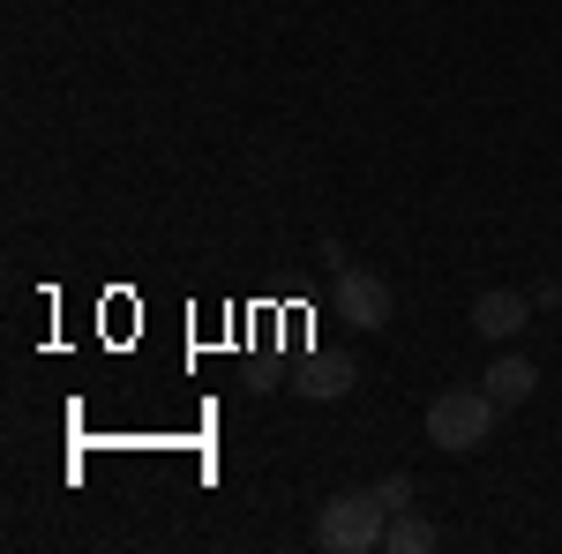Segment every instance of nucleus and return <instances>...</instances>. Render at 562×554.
Listing matches in <instances>:
<instances>
[{
  "label": "nucleus",
  "mask_w": 562,
  "mask_h": 554,
  "mask_svg": "<svg viewBox=\"0 0 562 554\" xmlns=\"http://www.w3.org/2000/svg\"><path fill=\"white\" fill-rule=\"evenodd\" d=\"M390 532V502L375 487H346V495H330L323 517H315V547L330 554H375Z\"/></svg>",
  "instance_id": "1"
},
{
  "label": "nucleus",
  "mask_w": 562,
  "mask_h": 554,
  "mask_svg": "<svg viewBox=\"0 0 562 554\" xmlns=\"http://www.w3.org/2000/svg\"><path fill=\"white\" fill-rule=\"evenodd\" d=\"M390 278H375V270H338V315H346L352 330H390Z\"/></svg>",
  "instance_id": "3"
},
{
  "label": "nucleus",
  "mask_w": 562,
  "mask_h": 554,
  "mask_svg": "<svg viewBox=\"0 0 562 554\" xmlns=\"http://www.w3.org/2000/svg\"><path fill=\"white\" fill-rule=\"evenodd\" d=\"M375 495H383L390 510H413V472H390V479H375Z\"/></svg>",
  "instance_id": "8"
},
{
  "label": "nucleus",
  "mask_w": 562,
  "mask_h": 554,
  "mask_svg": "<svg viewBox=\"0 0 562 554\" xmlns=\"http://www.w3.org/2000/svg\"><path fill=\"white\" fill-rule=\"evenodd\" d=\"M383 547H390V554H435V547H442V532H435L420 510H390Z\"/></svg>",
  "instance_id": "7"
},
{
  "label": "nucleus",
  "mask_w": 562,
  "mask_h": 554,
  "mask_svg": "<svg viewBox=\"0 0 562 554\" xmlns=\"http://www.w3.org/2000/svg\"><path fill=\"white\" fill-rule=\"evenodd\" d=\"M532 323V293H510V285H495V293H480L473 299V330L487 344H510Z\"/></svg>",
  "instance_id": "4"
},
{
  "label": "nucleus",
  "mask_w": 562,
  "mask_h": 554,
  "mask_svg": "<svg viewBox=\"0 0 562 554\" xmlns=\"http://www.w3.org/2000/svg\"><path fill=\"white\" fill-rule=\"evenodd\" d=\"M495 420H503V405H495L487 389L458 383V389H442V397L428 405V442L442 450V457H473L480 442L495 434Z\"/></svg>",
  "instance_id": "2"
},
{
  "label": "nucleus",
  "mask_w": 562,
  "mask_h": 554,
  "mask_svg": "<svg viewBox=\"0 0 562 554\" xmlns=\"http://www.w3.org/2000/svg\"><path fill=\"white\" fill-rule=\"evenodd\" d=\"M480 389H487V397H495V405H503V412H518L525 397H532V389H540V368H532V360H525V352H503V360H495V368H487V375H480Z\"/></svg>",
  "instance_id": "5"
},
{
  "label": "nucleus",
  "mask_w": 562,
  "mask_h": 554,
  "mask_svg": "<svg viewBox=\"0 0 562 554\" xmlns=\"http://www.w3.org/2000/svg\"><path fill=\"white\" fill-rule=\"evenodd\" d=\"M360 383V368L352 360H301V375H293V397H307V405H330V397H346V389Z\"/></svg>",
  "instance_id": "6"
}]
</instances>
